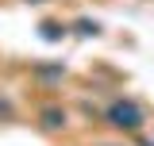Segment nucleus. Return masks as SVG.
I'll use <instances>...</instances> for the list:
<instances>
[{
  "mask_svg": "<svg viewBox=\"0 0 154 146\" xmlns=\"http://www.w3.org/2000/svg\"><path fill=\"white\" fill-rule=\"evenodd\" d=\"M116 119H127V127H135V123H131L135 111H131V108H116Z\"/></svg>",
  "mask_w": 154,
  "mask_h": 146,
  "instance_id": "nucleus-1",
  "label": "nucleus"
}]
</instances>
